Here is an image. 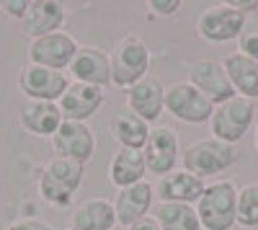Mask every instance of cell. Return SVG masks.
Masks as SVG:
<instances>
[{
    "label": "cell",
    "mask_w": 258,
    "mask_h": 230,
    "mask_svg": "<svg viewBox=\"0 0 258 230\" xmlns=\"http://www.w3.org/2000/svg\"><path fill=\"white\" fill-rule=\"evenodd\" d=\"M235 210H238V189L232 181H217L204 186L197 202L199 225L204 230H230L235 225Z\"/></svg>",
    "instance_id": "1"
},
{
    "label": "cell",
    "mask_w": 258,
    "mask_h": 230,
    "mask_svg": "<svg viewBox=\"0 0 258 230\" xmlns=\"http://www.w3.org/2000/svg\"><path fill=\"white\" fill-rule=\"evenodd\" d=\"M111 68V83L116 88H132L142 78H147L150 70V49L140 36H124L116 41V47L109 57Z\"/></svg>",
    "instance_id": "2"
},
{
    "label": "cell",
    "mask_w": 258,
    "mask_h": 230,
    "mask_svg": "<svg viewBox=\"0 0 258 230\" xmlns=\"http://www.w3.org/2000/svg\"><path fill=\"white\" fill-rule=\"evenodd\" d=\"M80 184H83V165L64 158H52L39 176V194L47 204L68 207L75 192L80 189Z\"/></svg>",
    "instance_id": "3"
},
{
    "label": "cell",
    "mask_w": 258,
    "mask_h": 230,
    "mask_svg": "<svg viewBox=\"0 0 258 230\" xmlns=\"http://www.w3.org/2000/svg\"><path fill=\"white\" fill-rule=\"evenodd\" d=\"M238 160V153H235L232 145L220 142L214 137L199 140V142H191L188 148L181 153V163H183V171L194 174L197 179H207L214 176Z\"/></svg>",
    "instance_id": "4"
},
{
    "label": "cell",
    "mask_w": 258,
    "mask_h": 230,
    "mask_svg": "<svg viewBox=\"0 0 258 230\" xmlns=\"http://www.w3.org/2000/svg\"><path fill=\"white\" fill-rule=\"evenodd\" d=\"M253 117H255V109H253V101L250 98H243V96H235L220 106H214L212 111V137L220 140V142H238L243 140V135L250 130L253 124Z\"/></svg>",
    "instance_id": "5"
},
{
    "label": "cell",
    "mask_w": 258,
    "mask_h": 230,
    "mask_svg": "<svg viewBox=\"0 0 258 230\" xmlns=\"http://www.w3.org/2000/svg\"><path fill=\"white\" fill-rule=\"evenodd\" d=\"M188 83L212 103V106H220V103L238 96L230 78H227V73H225V68H222V62H217V60L194 62L191 70H188Z\"/></svg>",
    "instance_id": "6"
},
{
    "label": "cell",
    "mask_w": 258,
    "mask_h": 230,
    "mask_svg": "<svg viewBox=\"0 0 258 230\" xmlns=\"http://www.w3.org/2000/svg\"><path fill=\"white\" fill-rule=\"evenodd\" d=\"M52 148H54L57 158H64V160H73L78 165H85L96 153V137H93V132L88 127H85V122L62 119L59 130L52 137Z\"/></svg>",
    "instance_id": "7"
},
{
    "label": "cell",
    "mask_w": 258,
    "mask_h": 230,
    "mask_svg": "<svg viewBox=\"0 0 258 230\" xmlns=\"http://www.w3.org/2000/svg\"><path fill=\"white\" fill-rule=\"evenodd\" d=\"M165 111L186 124H202L212 119L214 106L191 83H173L165 88Z\"/></svg>",
    "instance_id": "8"
},
{
    "label": "cell",
    "mask_w": 258,
    "mask_h": 230,
    "mask_svg": "<svg viewBox=\"0 0 258 230\" xmlns=\"http://www.w3.org/2000/svg\"><path fill=\"white\" fill-rule=\"evenodd\" d=\"M142 155H145L147 174L165 176L170 171H176L178 155H181L178 135L170 130V127H155V130H150L147 142H145V148H142Z\"/></svg>",
    "instance_id": "9"
},
{
    "label": "cell",
    "mask_w": 258,
    "mask_h": 230,
    "mask_svg": "<svg viewBox=\"0 0 258 230\" xmlns=\"http://www.w3.org/2000/svg\"><path fill=\"white\" fill-rule=\"evenodd\" d=\"M18 86H21V91H24V96L29 101H52V103H57L62 98V93L68 91L70 80L62 70L26 65V68H21Z\"/></svg>",
    "instance_id": "10"
},
{
    "label": "cell",
    "mask_w": 258,
    "mask_h": 230,
    "mask_svg": "<svg viewBox=\"0 0 258 230\" xmlns=\"http://www.w3.org/2000/svg\"><path fill=\"white\" fill-rule=\"evenodd\" d=\"M75 52H78L75 39L64 31H54V34H47V36L31 41L29 60H31V65H39V68L62 70V68H70Z\"/></svg>",
    "instance_id": "11"
},
{
    "label": "cell",
    "mask_w": 258,
    "mask_h": 230,
    "mask_svg": "<svg viewBox=\"0 0 258 230\" xmlns=\"http://www.w3.org/2000/svg\"><path fill=\"white\" fill-rule=\"evenodd\" d=\"M248 16L230 8L227 3L225 6H212L207 8L202 16H199V34L207 39V41H230V39H238L243 26H245Z\"/></svg>",
    "instance_id": "12"
},
{
    "label": "cell",
    "mask_w": 258,
    "mask_h": 230,
    "mask_svg": "<svg viewBox=\"0 0 258 230\" xmlns=\"http://www.w3.org/2000/svg\"><path fill=\"white\" fill-rule=\"evenodd\" d=\"M57 106L62 111V119L85 122L103 106V91L98 86H88V83H70L68 91L57 101Z\"/></svg>",
    "instance_id": "13"
},
{
    "label": "cell",
    "mask_w": 258,
    "mask_h": 230,
    "mask_svg": "<svg viewBox=\"0 0 258 230\" xmlns=\"http://www.w3.org/2000/svg\"><path fill=\"white\" fill-rule=\"evenodd\" d=\"M126 109L135 111L140 119L158 122V117L165 109V88L158 78H142L137 86H132L126 91Z\"/></svg>",
    "instance_id": "14"
},
{
    "label": "cell",
    "mask_w": 258,
    "mask_h": 230,
    "mask_svg": "<svg viewBox=\"0 0 258 230\" xmlns=\"http://www.w3.org/2000/svg\"><path fill=\"white\" fill-rule=\"evenodd\" d=\"M70 73H73L75 83H88V86H98V88L111 83L109 57L98 47H78V52L70 62Z\"/></svg>",
    "instance_id": "15"
},
{
    "label": "cell",
    "mask_w": 258,
    "mask_h": 230,
    "mask_svg": "<svg viewBox=\"0 0 258 230\" xmlns=\"http://www.w3.org/2000/svg\"><path fill=\"white\" fill-rule=\"evenodd\" d=\"M153 204V184L147 181H140L135 186H126L116 194V202H114V215H116V222L121 227H129L135 225L137 220L147 217V210Z\"/></svg>",
    "instance_id": "16"
},
{
    "label": "cell",
    "mask_w": 258,
    "mask_h": 230,
    "mask_svg": "<svg viewBox=\"0 0 258 230\" xmlns=\"http://www.w3.org/2000/svg\"><path fill=\"white\" fill-rule=\"evenodd\" d=\"M62 24H64V8H62V3H54V0H34L24 16V21H21L24 34L31 39L54 34L62 29Z\"/></svg>",
    "instance_id": "17"
},
{
    "label": "cell",
    "mask_w": 258,
    "mask_h": 230,
    "mask_svg": "<svg viewBox=\"0 0 258 230\" xmlns=\"http://www.w3.org/2000/svg\"><path fill=\"white\" fill-rule=\"evenodd\" d=\"M204 192V181L197 179L188 171H170L165 176L158 179V197L160 202H181V204H191L199 202Z\"/></svg>",
    "instance_id": "18"
},
{
    "label": "cell",
    "mask_w": 258,
    "mask_h": 230,
    "mask_svg": "<svg viewBox=\"0 0 258 230\" xmlns=\"http://www.w3.org/2000/svg\"><path fill=\"white\" fill-rule=\"evenodd\" d=\"M21 124L36 137H54L62 124V111L52 101H26L21 109Z\"/></svg>",
    "instance_id": "19"
},
{
    "label": "cell",
    "mask_w": 258,
    "mask_h": 230,
    "mask_svg": "<svg viewBox=\"0 0 258 230\" xmlns=\"http://www.w3.org/2000/svg\"><path fill=\"white\" fill-rule=\"evenodd\" d=\"M222 68L232 83V88L238 96L243 98H258V62L240 54V52H232L222 60Z\"/></svg>",
    "instance_id": "20"
},
{
    "label": "cell",
    "mask_w": 258,
    "mask_h": 230,
    "mask_svg": "<svg viewBox=\"0 0 258 230\" xmlns=\"http://www.w3.org/2000/svg\"><path fill=\"white\" fill-rule=\"evenodd\" d=\"M116 227L114 202L109 199H85L75 207L73 215V230H111Z\"/></svg>",
    "instance_id": "21"
},
{
    "label": "cell",
    "mask_w": 258,
    "mask_h": 230,
    "mask_svg": "<svg viewBox=\"0 0 258 230\" xmlns=\"http://www.w3.org/2000/svg\"><path fill=\"white\" fill-rule=\"evenodd\" d=\"M147 165H145V155L142 150H129V148H119L116 155L111 158L109 165V181L119 189H126V186H135L140 181H145Z\"/></svg>",
    "instance_id": "22"
},
{
    "label": "cell",
    "mask_w": 258,
    "mask_h": 230,
    "mask_svg": "<svg viewBox=\"0 0 258 230\" xmlns=\"http://www.w3.org/2000/svg\"><path fill=\"white\" fill-rule=\"evenodd\" d=\"M111 135H114V140L121 145V148L142 150L145 142H147V135H150V127H147V122L140 119L135 111L121 109L114 117V122H111Z\"/></svg>",
    "instance_id": "23"
},
{
    "label": "cell",
    "mask_w": 258,
    "mask_h": 230,
    "mask_svg": "<svg viewBox=\"0 0 258 230\" xmlns=\"http://www.w3.org/2000/svg\"><path fill=\"white\" fill-rule=\"evenodd\" d=\"M155 220L160 230H199L197 207L181 204V202H160L155 210Z\"/></svg>",
    "instance_id": "24"
},
{
    "label": "cell",
    "mask_w": 258,
    "mask_h": 230,
    "mask_svg": "<svg viewBox=\"0 0 258 230\" xmlns=\"http://www.w3.org/2000/svg\"><path fill=\"white\" fill-rule=\"evenodd\" d=\"M235 222L243 227H255L258 225V181L245 184L238 192V210H235Z\"/></svg>",
    "instance_id": "25"
},
{
    "label": "cell",
    "mask_w": 258,
    "mask_h": 230,
    "mask_svg": "<svg viewBox=\"0 0 258 230\" xmlns=\"http://www.w3.org/2000/svg\"><path fill=\"white\" fill-rule=\"evenodd\" d=\"M238 44H240V54L258 62V18L245 21V26L238 36Z\"/></svg>",
    "instance_id": "26"
},
{
    "label": "cell",
    "mask_w": 258,
    "mask_h": 230,
    "mask_svg": "<svg viewBox=\"0 0 258 230\" xmlns=\"http://www.w3.org/2000/svg\"><path fill=\"white\" fill-rule=\"evenodd\" d=\"M147 6L153 8V13H158V16H173L181 8L178 0H150Z\"/></svg>",
    "instance_id": "27"
},
{
    "label": "cell",
    "mask_w": 258,
    "mask_h": 230,
    "mask_svg": "<svg viewBox=\"0 0 258 230\" xmlns=\"http://www.w3.org/2000/svg\"><path fill=\"white\" fill-rule=\"evenodd\" d=\"M29 6H31L29 0H6V3H3V11H6L8 16H13V18H21V21H24Z\"/></svg>",
    "instance_id": "28"
},
{
    "label": "cell",
    "mask_w": 258,
    "mask_h": 230,
    "mask_svg": "<svg viewBox=\"0 0 258 230\" xmlns=\"http://www.w3.org/2000/svg\"><path fill=\"white\" fill-rule=\"evenodd\" d=\"M8 230H54V227L47 225V222H41V220L26 217V220H16V222H11Z\"/></svg>",
    "instance_id": "29"
},
{
    "label": "cell",
    "mask_w": 258,
    "mask_h": 230,
    "mask_svg": "<svg viewBox=\"0 0 258 230\" xmlns=\"http://www.w3.org/2000/svg\"><path fill=\"white\" fill-rule=\"evenodd\" d=\"M230 8H235V11H240V13H253V11H258V0H230L227 3Z\"/></svg>",
    "instance_id": "30"
},
{
    "label": "cell",
    "mask_w": 258,
    "mask_h": 230,
    "mask_svg": "<svg viewBox=\"0 0 258 230\" xmlns=\"http://www.w3.org/2000/svg\"><path fill=\"white\" fill-rule=\"evenodd\" d=\"M126 230H160V225H158L155 217H142V220H137L135 225H129Z\"/></svg>",
    "instance_id": "31"
},
{
    "label": "cell",
    "mask_w": 258,
    "mask_h": 230,
    "mask_svg": "<svg viewBox=\"0 0 258 230\" xmlns=\"http://www.w3.org/2000/svg\"><path fill=\"white\" fill-rule=\"evenodd\" d=\"M255 150H258V127H255Z\"/></svg>",
    "instance_id": "32"
},
{
    "label": "cell",
    "mask_w": 258,
    "mask_h": 230,
    "mask_svg": "<svg viewBox=\"0 0 258 230\" xmlns=\"http://www.w3.org/2000/svg\"><path fill=\"white\" fill-rule=\"evenodd\" d=\"M111 230H124V227H119V225H116V227H111Z\"/></svg>",
    "instance_id": "33"
},
{
    "label": "cell",
    "mask_w": 258,
    "mask_h": 230,
    "mask_svg": "<svg viewBox=\"0 0 258 230\" xmlns=\"http://www.w3.org/2000/svg\"><path fill=\"white\" fill-rule=\"evenodd\" d=\"M70 230H73V227H70Z\"/></svg>",
    "instance_id": "34"
}]
</instances>
